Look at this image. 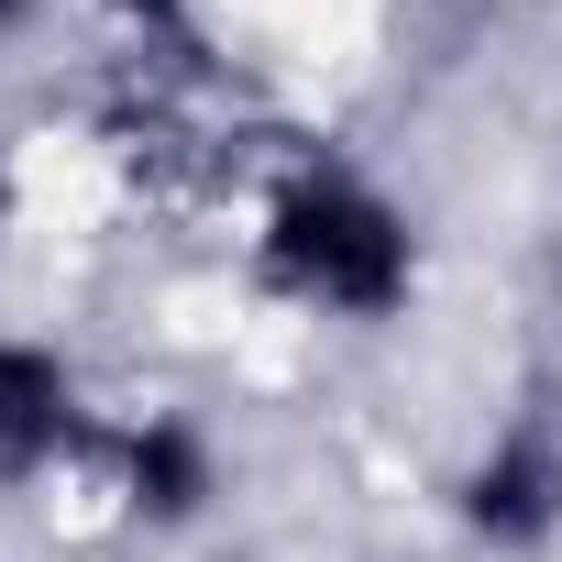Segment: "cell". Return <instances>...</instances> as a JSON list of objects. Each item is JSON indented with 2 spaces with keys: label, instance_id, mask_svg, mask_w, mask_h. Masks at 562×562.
Segmentation results:
<instances>
[{
  "label": "cell",
  "instance_id": "8992f818",
  "mask_svg": "<svg viewBox=\"0 0 562 562\" xmlns=\"http://www.w3.org/2000/svg\"><path fill=\"white\" fill-rule=\"evenodd\" d=\"M12 23H34V0H0V34H12Z\"/></svg>",
  "mask_w": 562,
  "mask_h": 562
},
{
  "label": "cell",
  "instance_id": "277c9868",
  "mask_svg": "<svg viewBox=\"0 0 562 562\" xmlns=\"http://www.w3.org/2000/svg\"><path fill=\"white\" fill-rule=\"evenodd\" d=\"M221 496V441L188 419V408H155L122 430V507L144 529H199Z\"/></svg>",
  "mask_w": 562,
  "mask_h": 562
},
{
  "label": "cell",
  "instance_id": "3957f363",
  "mask_svg": "<svg viewBox=\"0 0 562 562\" xmlns=\"http://www.w3.org/2000/svg\"><path fill=\"white\" fill-rule=\"evenodd\" d=\"M78 430H89L78 364L34 331H0V485H34L45 463H67Z\"/></svg>",
  "mask_w": 562,
  "mask_h": 562
},
{
  "label": "cell",
  "instance_id": "5b68a950",
  "mask_svg": "<svg viewBox=\"0 0 562 562\" xmlns=\"http://www.w3.org/2000/svg\"><path fill=\"white\" fill-rule=\"evenodd\" d=\"M111 12L144 23V34H177V23H188V0H111Z\"/></svg>",
  "mask_w": 562,
  "mask_h": 562
},
{
  "label": "cell",
  "instance_id": "52a82bcc",
  "mask_svg": "<svg viewBox=\"0 0 562 562\" xmlns=\"http://www.w3.org/2000/svg\"><path fill=\"white\" fill-rule=\"evenodd\" d=\"M0 221H12V155H0Z\"/></svg>",
  "mask_w": 562,
  "mask_h": 562
},
{
  "label": "cell",
  "instance_id": "6da1fadb",
  "mask_svg": "<svg viewBox=\"0 0 562 562\" xmlns=\"http://www.w3.org/2000/svg\"><path fill=\"white\" fill-rule=\"evenodd\" d=\"M265 288L331 321H397L419 299V232L353 166H299L265 210Z\"/></svg>",
  "mask_w": 562,
  "mask_h": 562
},
{
  "label": "cell",
  "instance_id": "7a4b0ae2",
  "mask_svg": "<svg viewBox=\"0 0 562 562\" xmlns=\"http://www.w3.org/2000/svg\"><path fill=\"white\" fill-rule=\"evenodd\" d=\"M452 518L485 540V551H551L562 540V441L551 430H507V441H485L474 463H463V485H452Z\"/></svg>",
  "mask_w": 562,
  "mask_h": 562
}]
</instances>
